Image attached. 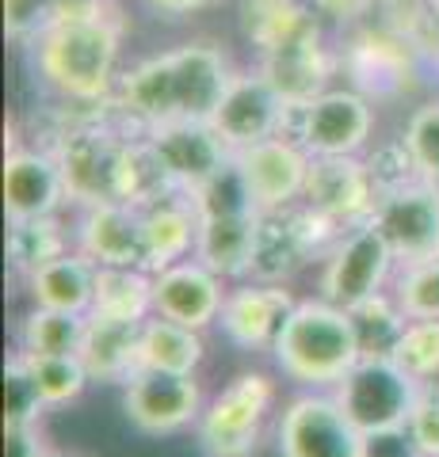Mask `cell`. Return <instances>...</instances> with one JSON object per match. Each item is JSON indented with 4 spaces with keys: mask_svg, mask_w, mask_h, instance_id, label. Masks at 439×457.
<instances>
[{
    "mask_svg": "<svg viewBox=\"0 0 439 457\" xmlns=\"http://www.w3.org/2000/svg\"><path fill=\"white\" fill-rule=\"evenodd\" d=\"M393 362L417 381L439 378V320H409Z\"/></svg>",
    "mask_w": 439,
    "mask_h": 457,
    "instance_id": "cell-38",
    "label": "cell"
},
{
    "mask_svg": "<svg viewBox=\"0 0 439 457\" xmlns=\"http://www.w3.org/2000/svg\"><path fill=\"white\" fill-rule=\"evenodd\" d=\"M146 4L153 12H161V16H168V20H180V16H188V12L207 8L210 0H146Z\"/></svg>",
    "mask_w": 439,
    "mask_h": 457,
    "instance_id": "cell-45",
    "label": "cell"
},
{
    "mask_svg": "<svg viewBox=\"0 0 439 457\" xmlns=\"http://www.w3.org/2000/svg\"><path fill=\"white\" fill-rule=\"evenodd\" d=\"M23 359H27V370H31L42 400H46V408L69 404V400H77L92 385L89 366L80 362V354H23Z\"/></svg>",
    "mask_w": 439,
    "mask_h": 457,
    "instance_id": "cell-34",
    "label": "cell"
},
{
    "mask_svg": "<svg viewBox=\"0 0 439 457\" xmlns=\"http://www.w3.org/2000/svg\"><path fill=\"white\" fill-rule=\"evenodd\" d=\"M344 228L333 225L314 206L294 203L283 210L257 213V240H252V282H291L299 270L333 252Z\"/></svg>",
    "mask_w": 439,
    "mask_h": 457,
    "instance_id": "cell-4",
    "label": "cell"
},
{
    "mask_svg": "<svg viewBox=\"0 0 439 457\" xmlns=\"http://www.w3.org/2000/svg\"><path fill=\"white\" fill-rule=\"evenodd\" d=\"M283 119H287V99L257 69V73H233L210 126L222 134V141L233 153H241V149L257 145V141L279 137Z\"/></svg>",
    "mask_w": 439,
    "mask_h": 457,
    "instance_id": "cell-14",
    "label": "cell"
},
{
    "mask_svg": "<svg viewBox=\"0 0 439 457\" xmlns=\"http://www.w3.org/2000/svg\"><path fill=\"white\" fill-rule=\"evenodd\" d=\"M77 252H84L96 267H146V237H141V210L131 203H96L84 206L77 221ZM153 275V270H149Z\"/></svg>",
    "mask_w": 439,
    "mask_h": 457,
    "instance_id": "cell-19",
    "label": "cell"
},
{
    "mask_svg": "<svg viewBox=\"0 0 439 457\" xmlns=\"http://www.w3.org/2000/svg\"><path fill=\"white\" fill-rule=\"evenodd\" d=\"M46 457H84V453H73V450H46Z\"/></svg>",
    "mask_w": 439,
    "mask_h": 457,
    "instance_id": "cell-46",
    "label": "cell"
},
{
    "mask_svg": "<svg viewBox=\"0 0 439 457\" xmlns=\"http://www.w3.org/2000/svg\"><path fill=\"white\" fill-rule=\"evenodd\" d=\"M233 161L241 164V176H245L252 203L257 210H283L302 203L306 195V179H309V156L299 141L291 137H267L257 145L233 153Z\"/></svg>",
    "mask_w": 439,
    "mask_h": 457,
    "instance_id": "cell-15",
    "label": "cell"
},
{
    "mask_svg": "<svg viewBox=\"0 0 439 457\" xmlns=\"http://www.w3.org/2000/svg\"><path fill=\"white\" fill-rule=\"evenodd\" d=\"M173 195H180V187H176V179L168 176V168L161 161V153L153 149V141L146 134L126 137L122 156H119V176H115V198L119 203L149 210V206H157Z\"/></svg>",
    "mask_w": 439,
    "mask_h": 457,
    "instance_id": "cell-26",
    "label": "cell"
},
{
    "mask_svg": "<svg viewBox=\"0 0 439 457\" xmlns=\"http://www.w3.org/2000/svg\"><path fill=\"white\" fill-rule=\"evenodd\" d=\"M417 62H420V50L386 23L356 27L351 38L344 42V50L336 54V65L344 69L348 88H356L371 104L398 99L413 88Z\"/></svg>",
    "mask_w": 439,
    "mask_h": 457,
    "instance_id": "cell-7",
    "label": "cell"
},
{
    "mask_svg": "<svg viewBox=\"0 0 439 457\" xmlns=\"http://www.w3.org/2000/svg\"><path fill=\"white\" fill-rule=\"evenodd\" d=\"M122 411L146 435H176L183 427L199 423L203 389L195 374H168V370L141 366L122 385Z\"/></svg>",
    "mask_w": 439,
    "mask_h": 457,
    "instance_id": "cell-11",
    "label": "cell"
},
{
    "mask_svg": "<svg viewBox=\"0 0 439 457\" xmlns=\"http://www.w3.org/2000/svg\"><path fill=\"white\" fill-rule=\"evenodd\" d=\"M153 149L161 153L168 176L180 191H195L233 161V149L222 141V134L210 122H165L146 130Z\"/></svg>",
    "mask_w": 439,
    "mask_h": 457,
    "instance_id": "cell-20",
    "label": "cell"
},
{
    "mask_svg": "<svg viewBox=\"0 0 439 457\" xmlns=\"http://www.w3.org/2000/svg\"><path fill=\"white\" fill-rule=\"evenodd\" d=\"M252 240H257V213H225V218H199L195 260L210 267L218 278H249Z\"/></svg>",
    "mask_w": 439,
    "mask_h": 457,
    "instance_id": "cell-25",
    "label": "cell"
},
{
    "mask_svg": "<svg viewBox=\"0 0 439 457\" xmlns=\"http://www.w3.org/2000/svg\"><path fill=\"white\" fill-rule=\"evenodd\" d=\"M428 8H432V16H435V23H439V0H428Z\"/></svg>",
    "mask_w": 439,
    "mask_h": 457,
    "instance_id": "cell-47",
    "label": "cell"
},
{
    "mask_svg": "<svg viewBox=\"0 0 439 457\" xmlns=\"http://www.w3.org/2000/svg\"><path fill=\"white\" fill-rule=\"evenodd\" d=\"M46 408L38 385L27 370V359L16 351L4 366V427H23V423H35Z\"/></svg>",
    "mask_w": 439,
    "mask_h": 457,
    "instance_id": "cell-39",
    "label": "cell"
},
{
    "mask_svg": "<svg viewBox=\"0 0 439 457\" xmlns=\"http://www.w3.org/2000/svg\"><path fill=\"white\" fill-rule=\"evenodd\" d=\"M279 457H363V431L336 393L309 389L294 396L279 416Z\"/></svg>",
    "mask_w": 439,
    "mask_h": 457,
    "instance_id": "cell-10",
    "label": "cell"
},
{
    "mask_svg": "<svg viewBox=\"0 0 439 457\" xmlns=\"http://www.w3.org/2000/svg\"><path fill=\"white\" fill-rule=\"evenodd\" d=\"M104 4L107 0H4V23L16 42H35L42 31H50L54 23L89 16V12L104 8Z\"/></svg>",
    "mask_w": 439,
    "mask_h": 457,
    "instance_id": "cell-33",
    "label": "cell"
},
{
    "mask_svg": "<svg viewBox=\"0 0 439 457\" xmlns=\"http://www.w3.org/2000/svg\"><path fill=\"white\" fill-rule=\"evenodd\" d=\"M4 457H46V446H42L35 423L4 427Z\"/></svg>",
    "mask_w": 439,
    "mask_h": 457,
    "instance_id": "cell-44",
    "label": "cell"
},
{
    "mask_svg": "<svg viewBox=\"0 0 439 457\" xmlns=\"http://www.w3.org/2000/svg\"><path fill=\"white\" fill-rule=\"evenodd\" d=\"M38 77L73 107H96L111 104L119 84V46H122V20L119 8L89 12L54 23L35 42Z\"/></svg>",
    "mask_w": 439,
    "mask_h": 457,
    "instance_id": "cell-2",
    "label": "cell"
},
{
    "mask_svg": "<svg viewBox=\"0 0 439 457\" xmlns=\"http://www.w3.org/2000/svg\"><path fill=\"white\" fill-rule=\"evenodd\" d=\"M96 267L84 252H69L62 260H54L46 267H38L27 282V294H31V305L42 309H58V312H77V317H89L92 312V297H96Z\"/></svg>",
    "mask_w": 439,
    "mask_h": 457,
    "instance_id": "cell-24",
    "label": "cell"
},
{
    "mask_svg": "<svg viewBox=\"0 0 439 457\" xmlns=\"http://www.w3.org/2000/svg\"><path fill=\"white\" fill-rule=\"evenodd\" d=\"M317 20L309 0H241V31L260 54L283 46Z\"/></svg>",
    "mask_w": 439,
    "mask_h": 457,
    "instance_id": "cell-29",
    "label": "cell"
},
{
    "mask_svg": "<svg viewBox=\"0 0 439 457\" xmlns=\"http://www.w3.org/2000/svg\"><path fill=\"white\" fill-rule=\"evenodd\" d=\"M275 404V381L267 374H237L199 416V442L210 457H252L260 450L267 411Z\"/></svg>",
    "mask_w": 439,
    "mask_h": 457,
    "instance_id": "cell-6",
    "label": "cell"
},
{
    "mask_svg": "<svg viewBox=\"0 0 439 457\" xmlns=\"http://www.w3.org/2000/svg\"><path fill=\"white\" fill-rule=\"evenodd\" d=\"M141 237H146V267L153 275L180 260H191L195 240H199V210H195L191 195L180 191L141 210Z\"/></svg>",
    "mask_w": 439,
    "mask_h": 457,
    "instance_id": "cell-23",
    "label": "cell"
},
{
    "mask_svg": "<svg viewBox=\"0 0 439 457\" xmlns=\"http://www.w3.org/2000/svg\"><path fill=\"white\" fill-rule=\"evenodd\" d=\"M141 324L146 320H115L89 312V328L80 339V362L89 378L100 385H126L141 370Z\"/></svg>",
    "mask_w": 439,
    "mask_h": 457,
    "instance_id": "cell-22",
    "label": "cell"
},
{
    "mask_svg": "<svg viewBox=\"0 0 439 457\" xmlns=\"http://www.w3.org/2000/svg\"><path fill=\"white\" fill-rule=\"evenodd\" d=\"M348 312H351V324H356V339H359L363 359H393V351H398V343L409 328V317L398 305V297L382 290Z\"/></svg>",
    "mask_w": 439,
    "mask_h": 457,
    "instance_id": "cell-31",
    "label": "cell"
},
{
    "mask_svg": "<svg viewBox=\"0 0 439 457\" xmlns=\"http://www.w3.org/2000/svg\"><path fill=\"white\" fill-rule=\"evenodd\" d=\"M333 69H336V57L325 46L317 20L302 27L294 38H287L283 46L260 54V73L287 104H309V99H317L329 88Z\"/></svg>",
    "mask_w": 439,
    "mask_h": 457,
    "instance_id": "cell-17",
    "label": "cell"
},
{
    "mask_svg": "<svg viewBox=\"0 0 439 457\" xmlns=\"http://www.w3.org/2000/svg\"><path fill=\"white\" fill-rule=\"evenodd\" d=\"M230 80L233 73L222 50L210 42H188L126 69L111 107L134 134L165 122H210Z\"/></svg>",
    "mask_w": 439,
    "mask_h": 457,
    "instance_id": "cell-1",
    "label": "cell"
},
{
    "mask_svg": "<svg viewBox=\"0 0 439 457\" xmlns=\"http://www.w3.org/2000/svg\"><path fill=\"white\" fill-rule=\"evenodd\" d=\"M225 278H218L210 267L199 260H180L153 275V317L180 320L188 328H210L218 324L222 305H225Z\"/></svg>",
    "mask_w": 439,
    "mask_h": 457,
    "instance_id": "cell-18",
    "label": "cell"
},
{
    "mask_svg": "<svg viewBox=\"0 0 439 457\" xmlns=\"http://www.w3.org/2000/svg\"><path fill=\"white\" fill-rule=\"evenodd\" d=\"M409 435L424 457H439V378L420 381L413 411H409Z\"/></svg>",
    "mask_w": 439,
    "mask_h": 457,
    "instance_id": "cell-41",
    "label": "cell"
},
{
    "mask_svg": "<svg viewBox=\"0 0 439 457\" xmlns=\"http://www.w3.org/2000/svg\"><path fill=\"white\" fill-rule=\"evenodd\" d=\"M321 263V297L340 309H356L367 297L386 290L398 255H393L390 240L382 237L375 221H359L340 233L333 252Z\"/></svg>",
    "mask_w": 439,
    "mask_h": 457,
    "instance_id": "cell-8",
    "label": "cell"
},
{
    "mask_svg": "<svg viewBox=\"0 0 439 457\" xmlns=\"http://www.w3.org/2000/svg\"><path fill=\"white\" fill-rule=\"evenodd\" d=\"M317 16H329L336 23H356L363 16H371L378 0H309Z\"/></svg>",
    "mask_w": 439,
    "mask_h": 457,
    "instance_id": "cell-43",
    "label": "cell"
},
{
    "mask_svg": "<svg viewBox=\"0 0 439 457\" xmlns=\"http://www.w3.org/2000/svg\"><path fill=\"white\" fill-rule=\"evenodd\" d=\"M367 161V171H371V187H375V198H386L393 191L409 187V183L424 179V171L417 164L413 149H409L405 134L401 137H390V141H378V145L363 156Z\"/></svg>",
    "mask_w": 439,
    "mask_h": 457,
    "instance_id": "cell-36",
    "label": "cell"
},
{
    "mask_svg": "<svg viewBox=\"0 0 439 457\" xmlns=\"http://www.w3.org/2000/svg\"><path fill=\"white\" fill-rule=\"evenodd\" d=\"M371 221L390 240L398 263L428 260L439 252V183L417 179L375 203Z\"/></svg>",
    "mask_w": 439,
    "mask_h": 457,
    "instance_id": "cell-13",
    "label": "cell"
},
{
    "mask_svg": "<svg viewBox=\"0 0 439 457\" xmlns=\"http://www.w3.org/2000/svg\"><path fill=\"white\" fill-rule=\"evenodd\" d=\"M435 255H439V252H435Z\"/></svg>",
    "mask_w": 439,
    "mask_h": 457,
    "instance_id": "cell-48",
    "label": "cell"
},
{
    "mask_svg": "<svg viewBox=\"0 0 439 457\" xmlns=\"http://www.w3.org/2000/svg\"><path fill=\"white\" fill-rule=\"evenodd\" d=\"M420 381L409 378L393 359H359L336 385L340 408L351 416V423L363 435L390 431V427H405L409 411H413Z\"/></svg>",
    "mask_w": 439,
    "mask_h": 457,
    "instance_id": "cell-9",
    "label": "cell"
},
{
    "mask_svg": "<svg viewBox=\"0 0 439 457\" xmlns=\"http://www.w3.org/2000/svg\"><path fill=\"white\" fill-rule=\"evenodd\" d=\"M393 297L409 320H439V255L401 263L393 278Z\"/></svg>",
    "mask_w": 439,
    "mask_h": 457,
    "instance_id": "cell-35",
    "label": "cell"
},
{
    "mask_svg": "<svg viewBox=\"0 0 439 457\" xmlns=\"http://www.w3.org/2000/svg\"><path fill=\"white\" fill-rule=\"evenodd\" d=\"M294 309H299V297L287 290V282H252L249 278L225 294L218 324L233 347L272 351Z\"/></svg>",
    "mask_w": 439,
    "mask_h": 457,
    "instance_id": "cell-12",
    "label": "cell"
},
{
    "mask_svg": "<svg viewBox=\"0 0 439 457\" xmlns=\"http://www.w3.org/2000/svg\"><path fill=\"white\" fill-rule=\"evenodd\" d=\"M191 203L199 210V218H225V213H260L252 203V191L245 176H241V164L230 161L222 171H215L203 187L191 191Z\"/></svg>",
    "mask_w": 439,
    "mask_h": 457,
    "instance_id": "cell-37",
    "label": "cell"
},
{
    "mask_svg": "<svg viewBox=\"0 0 439 457\" xmlns=\"http://www.w3.org/2000/svg\"><path fill=\"white\" fill-rule=\"evenodd\" d=\"M203 359H207V343L199 328L165 317H149L141 324V366L168 370V374H195Z\"/></svg>",
    "mask_w": 439,
    "mask_h": 457,
    "instance_id": "cell-28",
    "label": "cell"
},
{
    "mask_svg": "<svg viewBox=\"0 0 439 457\" xmlns=\"http://www.w3.org/2000/svg\"><path fill=\"white\" fill-rule=\"evenodd\" d=\"M84 328H89V317L35 305L20 324V351L23 354H80Z\"/></svg>",
    "mask_w": 439,
    "mask_h": 457,
    "instance_id": "cell-32",
    "label": "cell"
},
{
    "mask_svg": "<svg viewBox=\"0 0 439 457\" xmlns=\"http://www.w3.org/2000/svg\"><path fill=\"white\" fill-rule=\"evenodd\" d=\"M96 317L149 320L153 317V275L141 267H100L96 270Z\"/></svg>",
    "mask_w": 439,
    "mask_h": 457,
    "instance_id": "cell-30",
    "label": "cell"
},
{
    "mask_svg": "<svg viewBox=\"0 0 439 457\" xmlns=\"http://www.w3.org/2000/svg\"><path fill=\"white\" fill-rule=\"evenodd\" d=\"M363 457H424L420 446L409 435V427H390L363 438Z\"/></svg>",
    "mask_w": 439,
    "mask_h": 457,
    "instance_id": "cell-42",
    "label": "cell"
},
{
    "mask_svg": "<svg viewBox=\"0 0 439 457\" xmlns=\"http://www.w3.org/2000/svg\"><path fill=\"white\" fill-rule=\"evenodd\" d=\"M405 141L413 149L417 164L424 171V179H439V99L435 104H424L409 114L405 122Z\"/></svg>",
    "mask_w": 439,
    "mask_h": 457,
    "instance_id": "cell-40",
    "label": "cell"
},
{
    "mask_svg": "<svg viewBox=\"0 0 439 457\" xmlns=\"http://www.w3.org/2000/svg\"><path fill=\"white\" fill-rule=\"evenodd\" d=\"M435 183H439V179H435Z\"/></svg>",
    "mask_w": 439,
    "mask_h": 457,
    "instance_id": "cell-49",
    "label": "cell"
},
{
    "mask_svg": "<svg viewBox=\"0 0 439 457\" xmlns=\"http://www.w3.org/2000/svg\"><path fill=\"white\" fill-rule=\"evenodd\" d=\"M272 354L283 378L302 389H336L348 370L363 359L351 312L325 297L299 302Z\"/></svg>",
    "mask_w": 439,
    "mask_h": 457,
    "instance_id": "cell-3",
    "label": "cell"
},
{
    "mask_svg": "<svg viewBox=\"0 0 439 457\" xmlns=\"http://www.w3.org/2000/svg\"><path fill=\"white\" fill-rule=\"evenodd\" d=\"M375 111L356 88H325L309 104H287L279 137H291L309 156H359L371 141Z\"/></svg>",
    "mask_w": 439,
    "mask_h": 457,
    "instance_id": "cell-5",
    "label": "cell"
},
{
    "mask_svg": "<svg viewBox=\"0 0 439 457\" xmlns=\"http://www.w3.org/2000/svg\"><path fill=\"white\" fill-rule=\"evenodd\" d=\"M306 206L325 213L333 225L351 228L359 221H371L375 213V187L363 156H314L306 179Z\"/></svg>",
    "mask_w": 439,
    "mask_h": 457,
    "instance_id": "cell-16",
    "label": "cell"
},
{
    "mask_svg": "<svg viewBox=\"0 0 439 457\" xmlns=\"http://www.w3.org/2000/svg\"><path fill=\"white\" fill-rule=\"evenodd\" d=\"M73 248H77V233L65 228L62 213L8 221V263L23 278H31L38 267L62 260V255H69Z\"/></svg>",
    "mask_w": 439,
    "mask_h": 457,
    "instance_id": "cell-27",
    "label": "cell"
},
{
    "mask_svg": "<svg viewBox=\"0 0 439 457\" xmlns=\"http://www.w3.org/2000/svg\"><path fill=\"white\" fill-rule=\"evenodd\" d=\"M69 203L65 176L54 153L46 149H12L4 161V210L8 221L16 218H42V213H62Z\"/></svg>",
    "mask_w": 439,
    "mask_h": 457,
    "instance_id": "cell-21",
    "label": "cell"
}]
</instances>
